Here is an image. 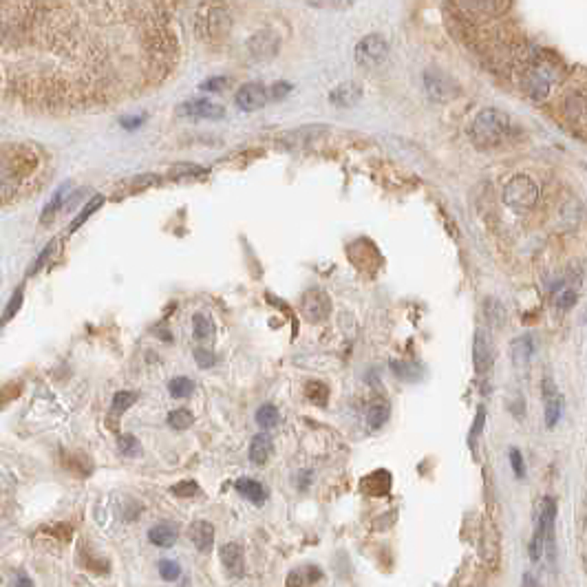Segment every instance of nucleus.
<instances>
[{"label": "nucleus", "mask_w": 587, "mask_h": 587, "mask_svg": "<svg viewBox=\"0 0 587 587\" xmlns=\"http://www.w3.org/2000/svg\"><path fill=\"white\" fill-rule=\"evenodd\" d=\"M541 391H543V404H545V426L554 428L557 422L561 420V413H563V395L559 393L557 384L550 380V377L543 380Z\"/></svg>", "instance_id": "9"}, {"label": "nucleus", "mask_w": 587, "mask_h": 587, "mask_svg": "<svg viewBox=\"0 0 587 587\" xmlns=\"http://www.w3.org/2000/svg\"><path fill=\"white\" fill-rule=\"evenodd\" d=\"M9 587H33V581L27 574H16L9 583Z\"/></svg>", "instance_id": "44"}, {"label": "nucleus", "mask_w": 587, "mask_h": 587, "mask_svg": "<svg viewBox=\"0 0 587 587\" xmlns=\"http://www.w3.org/2000/svg\"><path fill=\"white\" fill-rule=\"evenodd\" d=\"M193 422H195L193 413L186 411V409H177V411H170V413H168V424L173 426V428H177V431L190 428Z\"/></svg>", "instance_id": "28"}, {"label": "nucleus", "mask_w": 587, "mask_h": 587, "mask_svg": "<svg viewBox=\"0 0 587 587\" xmlns=\"http://www.w3.org/2000/svg\"><path fill=\"white\" fill-rule=\"evenodd\" d=\"M221 563H223L225 572H228L230 576H241L243 567H245L243 547L239 543H225L221 547Z\"/></svg>", "instance_id": "16"}, {"label": "nucleus", "mask_w": 587, "mask_h": 587, "mask_svg": "<svg viewBox=\"0 0 587 587\" xmlns=\"http://www.w3.org/2000/svg\"><path fill=\"white\" fill-rule=\"evenodd\" d=\"M248 49H250V53L254 55L256 60L274 58V55L278 53V38L272 31H261V33H256V35L250 38Z\"/></svg>", "instance_id": "12"}, {"label": "nucleus", "mask_w": 587, "mask_h": 587, "mask_svg": "<svg viewBox=\"0 0 587 587\" xmlns=\"http://www.w3.org/2000/svg\"><path fill=\"white\" fill-rule=\"evenodd\" d=\"M389 413H391V409H389L387 402H373V404L369 406V411H367V422H369V426H371V428H380V426H384L387 420H389Z\"/></svg>", "instance_id": "25"}, {"label": "nucleus", "mask_w": 587, "mask_h": 587, "mask_svg": "<svg viewBox=\"0 0 587 587\" xmlns=\"http://www.w3.org/2000/svg\"><path fill=\"white\" fill-rule=\"evenodd\" d=\"M195 360H197V365L203 367V369H210V367L217 365V355L210 349H197L195 351Z\"/></svg>", "instance_id": "37"}, {"label": "nucleus", "mask_w": 587, "mask_h": 587, "mask_svg": "<svg viewBox=\"0 0 587 587\" xmlns=\"http://www.w3.org/2000/svg\"><path fill=\"white\" fill-rule=\"evenodd\" d=\"M268 104V91H265L261 84H243L239 91H236V106L245 113H252V110H258Z\"/></svg>", "instance_id": "11"}, {"label": "nucleus", "mask_w": 587, "mask_h": 587, "mask_svg": "<svg viewBox=\"0 0 587 587\" xmlns=\"http://www.w3.org/2000/svg\"><path fill=\"white\" fill-rule=\"evenodd\" d=\"M554 302H557L559 309H570V307H574V302H576V292L570 290V287H563V290L557 294Z\"/></svg>", "instance_id": "35"}, {"label": "nucleus", "mask_w": 587, "mask_h": 587, "mask_svg": "<svg viewBox=\"0 0 587 587\" xmlns=\"http://www.w3.org/2000/svg\"><path fill=\"white\" fill-rule=\"evenodd\" d=\"M305 393H307L309 400H312L314 404H318V406H325L327 400H329V389H327V384H323V382H309L307 389H305Z\"/></svg>", "instance_id": "29"}, {"label": "nucleus", "mask_w": 587, "mask_h": 587, "mask_svg": "<svg viewBox=\"0 0 587 587\" xmlns=\"http://www.w3.org/2000/svg\"><path fill=\"white\" fill-rule=\"evenodd\" d=\"M137 400V393H132V391H120L115 393V397H113V409H115L118 413L130 409L132 404H135Z\"/></svg>", "instance_id": "33"}, {"label": "nucleus", "mask_w": 587, "mask_h": 587, "mask_svg": "<svg viewBox=\"0 0 587 587\" xmlns=\"http://www.w3.org/2000/svg\"><path fill=\"white\" fill-rule=\"evenodd\" d=\"M168 391L173 397H177V400H183V397H188L195 391V382L190 377H175V380H170Z\"/></svg>", "instance_id": "27"}, {"label": "nucleus", "mask_w": 587, "mask_h": 587, "mask_svg": "<svg viewBox=\"0 0 587 587\" xmlns=\"http://www.w3.org/2000/svg\"><path fill=\"white\" fill-rule=\"evenodd\" d=\"M173 492L177 497H195L199 495V484L197 481H181L173 486Z\"/></svg>", "instance_id": "36"}, {"label": "nucleus", "mask_w": 587, "mask_h": 587, "mask_svg": "<svg viewBox=\"0 0 587 587\" xmlns=\"http://www.w3.org/2000/svg\"><path fill=\"white\" fill-rule=\"evenodd\" d=\"M393 367V373L400 377V380H406V382H415L420 377V371L413 363H391Z\"/></svg>", "instance_id": "30"}, {"label": "nucleus", "mask_w": 587, "mask_h": 587, "mask_svg": "<svg viewBox=\"0 0 587 587\" xmlns=\"http://www.w3.org/2000/svg\"><path fill=\"white\" fill-rule=\"evenodd\" d=\"M510 132V118L499 108H484L479 110L470 124V142L479 150H490L503 144Z\"/></svg>", "instance_id": "1"}, {"label": "nucleus", "mask_w": 587, "mask_h": 587, "mask_svg": "<svg viewBox=\"0 0 587 587\" xmlns=\"http://www.w3.org/2000/svg\"><path fill=\"white\" fill-rule=\"evenodd\" d=\"M320 579H323V572H320L318 567H314V565L298 567V570H294L287 576V587H307V585H314Z\"/></svg>", "instance_id": "22"}, {"label": "nucleus", "mask_w": 587, "mask_h": 587, "mask_svg": "<svg viewBox=\"0 0 587 587\" xmlns=\"http://www.w3.org/2000/svg\"><path fill=\"white\" fill-rule=\"evenodd\" d=\"M535 351H537V347H535V340H532V336H521V338H517L515 343H513V347H510V353H513V363H515V367H525L530 360H532V355H535Z\"/></svg>", "instance_id": "18"}, {"label": "nucleus", "mask_w": 587, "mask_h": 587, "mask_svg": "<svg viewBox=\"0 0 587 587\" xmlns=\"http://www.w3.org/2000/svg\"><path fill=\"white\" fill-rule=\"evenodd\" d=\"M197 16H195V29L203 38V40H223L230 33L232 21L230 13L225 9V5H215V3H201L197 5Z\"/></svg>", "instance_id": "2"}, {"label": "nucleus", "mask_w": 587, "mask_h": 587, "mask_svg": "<svg viewBox=\"0 0 587 587\" xmlns=\"http://www.w3.org/2000/svg\"><path fill=\"white\" fill-rule=\"evenodd\" d=\"M539 201V186L528 175L510 177L503 186V203L515 212L532 210Z\"/></svg>", "instance_id": "3"}, {"label": "nucleus", "mask_w": 587, "mask_h": 587, "mask_svg": "<svg viewBox=\"0 0 587 587\" xmlns=\"http://www.w3.org/2000/svg\"><path fill=\"white\" fill-rule=\"evenodd\" d=\"M290 91H292V84H290V82H276V84L272 86V91H270L268 98H272L274 102H278V100L285 98Z\"/></svg>", "instance_id": "40"}, {"label": "nucleus", "mask_w": 587, "mask_h": 587, "mask_svg": "<svg viewBox=\"0 0 587 587\" xmlns=\"http://www.w3.org/2000/svg\"><path fill=\"white\" fill-rule=\"evenodd\" d=\"M120 450L124 452L126 457H135L142 452V446H139V440L135 435H122L120 438Z\"/></svg>", "instance_id": "32"}, {"label": "nucleus", "mask_w": 587, "mask_h": 587, "mask_svg": "<svg viewBox=\"0 0 587 587\" xmlns=\"http://www.w3.org/2000/svg\"><path fill=\"white\" fill-rule=\"evenodd\" d=\"M327 132H329L327 126H302V128H296V130L287 132L283 139H285V144L290 148H300V146H307V144H312L320 137H325Z\"/></svg>", "instance_id": "14"}, {"label": "nucleus", "mask_w": 587, "mask_h": 587, "mask_svg": "<svg viewBox=\"0 0 587 587\" xmlns=\"http://www.w3.org/2000/svg\"><path fill=\"white\" fill-rule=\"evenodd\" d=\"M228 84H230L228 78H210V80L201 82V91H223Z\"/></svg>", "instance_id": "41"}, {"label": "nucleus", "mask_w": 587, "mask_h": 587, "mask_svg": "<svg viewBox=\"0 0 587 587\" xmlns=\"http://www.w3.org/2000/svg\"><path fill=\"white\" fill-rule=\"evenodd\" d=\"M521 587H539V583L535 581V576H532V574H523V583H521Z\"/></svg>", "instance_id": "45"}, {"label": "nucleus", "mask_w": 587, "mask_h": 587, "mask_svg": "<svg viewBox=\"0 0 587 587\" xmlns=\"http://www.w3.org/2000/svg\"><path fill=\"white\" fill-rule=\"evenodd\" d=\"M102 201H104L102 197H93V199H91L84 207H82V212L78 215V219H75V221L71 223V230H78L80 225H82V223H84V221H86V219H89V217H91L93 212H96L100 205H102Z\"/></svg>", "instance_id": "31"}, {"label": "nucleus", "mask_w": 587, "mask_h": 587, "mask_svg": "<svg viewBox=\"0 0 587 587\" xmlns=\"http://www.w3.org/2000/svg\"><path fill=\"white\" fill-rule=\"evenodd\" d=\"M360 490L369 497H384L391 490V472L389 470H373L360 481Z\"/></svg>", "instance_id": "13"}, {"label": "nucleus", "mask_w": 587, "mask_h": 587, "mask_svg": "<svg viewBox=\"0 0 587 587\" xmlns=\"http://www.w3.org/2000/svg\"><path fill=\"white\" fill-rule=\"evenodd\" d=\"M387 55H389V42L380 33L365 35L355 45V62L365 69H377L380 64H384Z\"/></svg>", "instance_id": "5"}, {"label": "nucleus", "mask_w": 587, "mask_h": 587, "mask_svg": "<svg viewBox=\"0 0 587 587\" xmlns=\"http://www.w3.org/2000/svg\"><path fill=\"white\" fill-rule=\"evenodd\" d=\"M193 331L197 340H210L215 336V323L207 314H195L193 318Z\"/></svg>", "instance_id": "24"}, {"label": "nucleus", "mask_w": 587, "mask_h": 587, "mask_svg": "<svg viewBox=\"0 0 587 587\" xmlns=\"http://www.w3.org/2000/svg\"><path fill=\"white\" fill-rule=\"evenodd\" d=\"M585 104H587V98H585V78L574 84V86H567L565 96L561 98V118L565 122L572 124V132L579 135L581 139H585Z\"/></svg>", "instance_id": "4"}, {"label": "nucleus", "mask_w": 587, "mask_h": 587, "mask_svg": "<svg viewBox=\"0 0 587 587\" xmlns=\"http://www.w3.org/2000/svg\"><path fill=\"white\" fill-rule=\"evenodd\" d=\"M159 574L164 581H177L181 576V567L175 561H161L159 563Z\"/></svg>", "instance_id": "34"}, {"label": "nucleus", "mask_w": 587, "mask_h": 587, "mask_svg": "<svg viewBox=\"0 0 587 587\" xmlns=\"http://www.w3.org/2000/svg\"><path fill=\"white\" fill-rule=\"evenodd\" d=\"M424 86H426L428 98L435 102H448L452 98H457V93H460L457 82L440 69H428L424 73Z\"/></svg>", "instance_id": "6"}, {"label": "nucleus", "mask_w": 587, "mask_h": 587, "mask_svg": "<svg viewBox=\"0 0 587 587\" xmlns=\"http://www.w3.org/2000/svg\"><path fill=\"white\" fill-rule=\"evenodd\" d=\"M472 360H475L477 373L490 371L492 363H495V347H492V338L481 329L475 334V343H472Z\"/></svg>", "instance_id": "10"}, {"label": "nucleus", "mask_w": 587, "mask_h": 587, "mask_svg": "<svg viewBox=\"0 0 587 587\" xmlns=\"http://www.w3.org/2000/svg\"><path fill=\"white\" fill-rule=\"evenodd\" d=\"M21 305H23V292H16L13 294V298H11V302H9V307H7V312H5V323L7 320H11L13 316H16V312L21 309Z\"/></svg>", "instance_id": "42"}, {"label": "nucleus", "mask_w": 587, "mask_h": 587, "mask_svg": "<svg viewBox=\"0 0 587 587\" xmlns=\"http://www.w3.org/2000/svg\"><path fill=\"white\" fill-rule=\"evenodd\" d=\"M236 490L241 492V495L248 499V501H252V503H263L265 499H268V490H265V486L263 484H258L256 479H250V477H241L236 484Z\"/></svg>", "instance_id": "21"}, {"label": "nucleus", "mask_w": 587, "mask_h": 587, "mask_svg": "<svg viewBox=\"0 0 587 587\" xmlns=\"http://www.w3.org/2000/svg\"><path fill=\"white\" fill-rule=\"evenodd\" d=\"M53 250H55V241H53V243H49V248H47V250H45V252H42L40 256H38V258H35V263H33V268H31V274H35L38 270H40V268H42V265H45V261H47V258L51 256V252H53Z\"/></svg>", "instance_id": "43"}, {"label": "nucleus", "mask_w": 587, "mask_h": 587, "mask_svg": "<svg viewBox=\"0 0 587 587\" xmlns=\"http://www.w3.org/2000/svg\"><path fill=\"white\" fill-rule=\"evenodd\" d=\"M484 420H486V411L479 409V411H477V418H475V424H472V431H470V435H468V444H470V448H475V442H477L479 433H481V428H484Z\"/></svg>", "instance_id": "38"}, {"label": "nucleus", "mask_w": 587, "mask_h": 587, "mask_svg": "<svg viewBox=\"0 0 587 587\" xmlns=\"http://www.w3.org/2000/svg\"><path fill=\"white\" fill-rule=\"evenodd\" d=\"M510 464H513L515 475L519 479H523L525 477V464H523V457H521V452L517 448H510Z\"/></svg>", "instance_id": "39"}, {"label": "nucleus", "mask_w": 587, "mask_h": 587, "mask_svg": "<svg viewBox=\"0 0 587 587\" xmlns=\"http://www.w3.org/2000/svg\"><path fill=\"white\" fill-rule=\"evenodd\" d=\"M190 539L197 545V550L207 552L215 545V528L210 521H195L190 525Z\"/></svg>", "instance_id": "17"}, {"label": "nucleus", "mask_w": 587, "mask_h": 587, "mask_svg": "<svg viewBox=\"0 0 587 587\" xmlns=\"http://www.w3.org/2000/svg\"><path fill=\"white\" fill-rule=\"evenodd\" d=\"M331 312V298L323 290H309L302 298V316L309 323H323Z\"/></svg>", "instance_id": "7"}, {"label": "nucleus", "mask_w": 587, "mask_h": 587, "mask_svg": "<svg viewBox=\"0 0 587 587\" xmlns=\"http://www.w3.org/2000/svg\"><path fill=\"white\" fill-rule=\"evenodd\" d=\"M280 420L278 415V409L274 404H263L258 411H256V424L261 428H274Z\"/></svg>", "instance_id": "26"}, {"label": "nucleus", "mask_w": 587, "mask_h": 587, "mask_svg": "<svg viewBox=\"0 0 587 587\" xmlns=\"http://www.w3.org/2000/svg\"><path fill=\"white\" fill-rule=\"evenodd\" d=\"M360 98H363V86L355 84V82H343V84H338L336 89H331L329 93V102L334 106H353L360 102Z\"/></svg>", "instance_id": "15"}, {"label": "nucleus", "mask_w": 587, "mask_h": 587, "mask_svg": "<svg viewBox=\"0 0 587 587\" xmlns=\"http://www.w3.org/2000/svg\"><path fill=\"white\" fill-rule=\"evenodd\" d=\"M177 115L190 120H221L225 115V108L212 100H188L179 104Z\"/></svg>", "instance_id": "8"}, {"label": "nucleus", "mask_w": 587, "mask_h": 587, "mask_svg": "<svg viewBox=\"0 0 587 587\" xmlns=\"http://www.w3.org/2000/svg\"><path fill=\"white\" fill-rule=\"evenodd\" d=\"M67 195H69V183L67 186H62L58 193H55V197L45 205V210H42V215H40V223L42 225H49L51 221H53V217L58 215V210L62 207V203H64V199H67Z\"/></svg>", "instance_id": "23"}, {"label": "nucleus", "mask_w": 587, "mask_h": 587, "mask_svg": "<svg viewBox=\"0 0 587 587\" xmlns=\"http://www.w3.org/2000/svg\"><path fill=\"white\" fill-rule=\"evenodd\" d=\"M177 537H179V530L175 523H157L155 528H150L148 532V539L150 543H155L159 547H170L177 543Z\"/></svg>", "instance_id": "19"}, {"label": "nucleus", "mask_w": 587, "mask_h": 587, "mask_svg": "<svg viewBox=\"0 0 587 587\" xmlns=\"http://www.w3.org/2000/svg\"><path fill=\"white\" fill-rule=\"evenodd\" d=\"M272 450H274V444H272V440H270V435H268V433L256 435V438L252 440V444H250V462L263 466L265 462L270 460Z\"/></svg>", "instance_id": "20"}]
</instances>
